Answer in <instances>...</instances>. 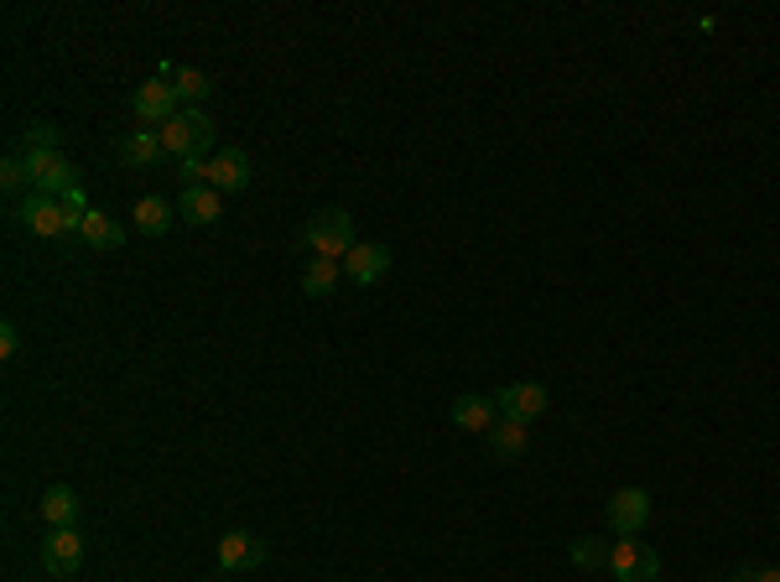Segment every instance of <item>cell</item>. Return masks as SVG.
Returning a JSON list of instances; mask_svg holds the SVG:
<instances>
[{
    "label": "cell",
    "mask_w": 780,
    "mask_h": 582,
    "mask_svg": "<svg viewBox=\"0 0 780 582\" xmlns=\"http://www.w3.org/2000/svg\"><path fill=\"white\" fill-rule=\"evenodd\" d=\"M157 136H162L166 157L193 162V157H209V151H213V120L203 115V110H177V115L166 120Z\"/></svg>",
    "instance_id": "6da1fadb"
},
{
    "label": "cell",
    "mask_w": 780,
    "mask_h": 582,
    "mask_svg": "<svg viewBox=\"0 0 780 582\" xmlns=\"http://www.w3.org/2000/svg\"><path fill=\"white\" fill-rule=\"evenodd\" d=\"M302 239H308L312 256H329V260H344L359 245V239H355V219H349L344 209H318L308 219V234H302Z\"/></svg>",
    "instance_id": "7a4b0ae2"
},
{
    "label": "cell",
    "mask_w": 780,
    "mask_h": 582,
    "mask_svg": "<svg viewBox=\"0 0 780 582\" xmlns=\"http://www.w3.org/2000/svg\"><path fill=\"white\" fill-rule=\"evenodd\" d=\"M22 162H26V183H32V193L63 198L69 187H78V166H73L63 151H22Z\"/></svg>",
    "instance_id": "3957f363"
},
{
    "label": "cell",
    "mask_w": 780,
    "mask_h": 582,
    "mask_svg": "<svg viewBox=\"0 0 780 582\" xmlns=\"http://www.w3.org/2000/svg\"><path fill=\"white\" fill-rule=\"evenodd\" d=\"M609 572H615L619 582H656L661 578V557L635 536L609 541Z\"/></svg>",
    "instance_id": "277c9868"
},
{
    "label": "cell",
    "mask_w": 780,
    "mask_h": 582,
    "mask_svg": "<svg viewBox=\"0 0 780 582\" xmlns=\"http://www.w3.org/2000/svg\"><path fill=\"white\" fill-rule=\"evenodd\" d=\"M177 110H183V104H177V94H172V78H146L141 89L131 94V115L141 120V125H157V131H162Z\"/></svg>",
    "instance_id": "5b68a950"
},
{
    "label": "cell",
    "mask_w": 780,
    "mask_h": 582,
    "mask_svg": "<svg viewBox=\"0 0 780 582\" xmlns=\"http://www.w3.org/2000/svg\"><path fill=\"white\" fill-rule=\"evenodd\" d=\"M16 219H22L37 239H63V234H69V213H63V203L48 198V193H26L22 209H16Z\"/></svg>",
    "instance_id": "8992f818"
},
{
    "label": "cell",
    "mask_w": 780,
    "mask_h": 582,
    "mask_svg": "<svg viewBox=\"0 0 780 582\" xmlns=\"http://www.w3.org/2000/svg\"><path fill=\"white\" fill-rule=\"evenodd\" d=\"M42 567H48L52 578H73L78 567H84V541L73 525H52L48 541H42Z\"/></svg>",
    "instance_id": "52a82bcc"
},
{
    "label": "cell",
    "mask_w": 780,
    "mask_h": 582,
    "mask_svg": "<svg viewBox=\"0 0 780 582\" xmlns=\"http://www.w3.org/2000/svg\"><path fill=\"white\" fill-rule=\"evenodd\" d=\"M651 510H656V499L645 490H619L609 499V525H615L619 536H640L651 525Z\"/></svg>",
    "instance_id": "ba28073f"
},
{
    "label": "cell",
    "mask_w": 780,
    "mask_h": 582,
    "mask_svg": "<svg viewBox=\"0 0 780 582\" xmlns=\"http://www.w3.org/2000/svg\"><path fill=\"white\" fill-rule=\"evenodd\" d=\"M495 406H499V417L525 421V426H531V421L546 411V391L542 385H531V380H516V385H505V391L495 396Z\"/></svg>",
    "instance_id": "9c48e42d"
},
{
    "label": "cell",
    "mask_w": 780,
    "mask_h": 582,
    "mask_svg": "<svg viewBox=\"0 0 780 582\" xmlns=\"http://www.w3.org/2000/svg\"><path fill=\"white\" fill-rule=\"evenodd\" d=\"M265 561V541L250 536V531H230L219 536V572H250Z\"/></svg>",
    "instance_id": "30bf717a"
},
{
    "label": "cell",
    "mask_w": 780,
    "mask_h": 582,
    "mask_svg": "<svg viewBox=\"0 0 780 582\" xmlns=\"http://www.w3.org/2000/svg\"><path fill=\"white\" fill-rule=\"evenodd\" d=\"M250 183V157L245 151H219L213 162H203V187L213 193H239Z\"/></svg>",
    "instance_id": "8fae6325"
},
{
    "label": "cell",
    "mask_w": 780,
    "mask_h": 582,
    "mask_svg": "<svg viewBox=\"0 0 780 582\" xmlns=\"http://www.w3.org/2000/svg\"><path fill=\"white\" fill-rule=\"evenodd\" d=\"M391 271V245H355L349 256H344V276L355 281V286H375L380 276Z\"/></svg>",
    "instance_id": "7c38bea8"
},
{
    "label": "cell",
    "mask_w": 780,
    "mask_h": 582,
    "mask_svg": "<svg viewBox=\"0 0 780 582\" xmlns=\"http://www.w3.org/2000/svg\"><path fill=\"white\" fill-rule=\"evenodd\" d=\"M448 417H453L458 432H490V426L499 421V406L490 396H458Z\"/></svg>",
    "instance_id": "4fadbf2b"
},
{
    "label": "cell",
    "mask_w": 780,
    "mask_h": 582,
    "mask_svg": "<svg viewBox=\"0 0 780 582\" xmlns=\"http://www.w3.org/2000/svg\"><path fill=\"white\" fill-rule=\"evenodd\" d=\"M115 151H120V162L136 166V172H141V166H157V162L166 157V151H162V136H157V131H131V136L115 140Z\"/></svg>",
    "instance_id": "5bb4252c"
},
{
    "label": "cell",
    "mask_w": 780,
    "mask_h": 582,
    "mask_svg": "<svg viewBox=\"0 0 780 582\" xmlns=\"http://www.w3.org/2000/svg\"><path fill=\"white\" fill-rule=\"evenodd\" d=\"M177 213L188 219L193 230H198V224H213V219L224 213V193H213V187H183V198H177Z\"/></svg>",
    "instance_id": "9a60e30c"
},
{
    "label": "cell",
    "mask_w": 780,
    "mask_h": 582,
    "mask_svg": "<svg viewBox=\"0 0 780 582\" xmlns=\"http://www.w3.org/2000/svg\"><path fill=\"white\" fill-rule=\"evenodd\" d=\"M78 239L89 245V250H120L125 245V230H120L110 213H99V209H89V219H84V230H78Z\"/></svg>",
    "instance_id": "2e32d148"
},
{
    "label": "cell",
    "mask_w": 780,
    "mask_h": 582,
    "mask_svg": "<svg viewBox=\"0 0 780 582\" xmlns=\"http://www.w3.org/2000/svg\"><path fill=\"white\" fill-rule=\"evenodd\" d=\"M162 78H172V94H177V104L183 110H198L203 99H209V73H198V69H172V73H162Z\"/></svg>",
    "instance_id": "e0dca14e"
},
{
    "label": "cell",
    "mask_w": 780,
    "mask_h": 582,
    "mask_svg": "<svg viewBox=\"0 0 780 582\" xmlns=\"http://www.w3.org/2000/svg\"><path fill=\"white\" fill-rule=\"evenodd\" d=\"M338 276H344V260L312 256L308 271H302V292H308V297H329L333 286H338Z\"/></svg>",
    "instance_id": "ac0fdd59"
},
{
    "label": "cell",
    "mask_w": 780,
    "mask_h": 582,
    "mask_svg": "<svg viewBox=\"0 0 780 582\" xmlns=\"http://www.w3.org/2000/svg\"><path fill=\"white\" fill-rule=\"evenodd\" d=\"M37 510H42L48 525H73V520H78V494H73L69 484H52V490L42 494V505H37Z\"/></svg>",
    "instance_id": "d6986e66"
},
{
    "label": "cell",
    "mask_w": 780,
    "mask_h": 582,
    "mask_svg": "<svg viewBox=\"0 0 780 582\" xmlns=\"http://www.w3.org/2000/svg\"><path fill=\"white\" fill-rule=\"evenodd\" d=\"M490 447H495L505 463H510V458H520V453H525V421L499 417L495 426H490Z\"/></svg>",
    "instance_id": "ffe728a7"
},
{
    "label": "cell",
    "mask_w": 780,
    "mask_h": 582,
    "mask_svg": "<svg viewBox=\"0 0 780 582\" xmlns=\"http://www.w3.org/2000/svg\"><path fill=\"white\" fill-rule=\"evenodd\" d=\"M166 224H172V203H162V198H141L136 203V230L141 234H166Z\"/></svg>",
    "instance_id": "44dd1931"
},
{
    "label": "cell",
    "mask_w": 780,
    "mask_h": 582,
    "mask_svg": "<svg viewBox=\"0 0 780 582\" xmlns=\"http://www.w3.org/2000/svg\"><path fill=\"white\" fill-rule=\"evenodd\" d=\"M22 151H63V131L48 120H32L22 131Z\"/></svg>",
    "instance_id": "7402d4cb"
},
{
    "label": "cell",
    "mask_w": 780,
    "mask_h": 582,
    "mask_svg": "<svg viewBox=\"0 0 780 582\" xmlns=\"http://www.w3.org/2000/svg\"><path fill=\"white\" fill-rule=\"evenodd\" d=\"M568 557L578 561V567H609V541L583 536V541H572L568 546Z\"/></svg>",
    "instance_id": "603a6c76"
},
{
    "label": "cell",
    "mask_w": 780,
    "mask_h": 582,
    "mask_svg": "<svg viewBox=\"0 0 780 582\" xmlns=\"http://www.w3.org/2000/svg\"><path fill=\"white\" fill-rule=\"evenodd\" d=\"M0 183L11 187V193L32 187V183H26V162H22V157H5V162H0Z\"/></svg>",
    "instance_id": "cb8c5ba5"
},
{
    "label": "cell",
    "mask_w": 780,
    "mask_h": 582,
    "mask_svg": "<svg viewBox=\"0 0 780 582\" xmlns=\"http://www.w3.org/2000/svg\"><path fill=\"white\" fill-rule=\"evenodd\" d=\"M733 582H780V567H759V572L739 567V572H733Z\"/></svg>",
    "instance_id": "d4e9b609"
},
{
    "label": "cell",
    "mask_w": 780,
    "mask_h": 582,
    "mask_svg": "<svg viewBox=\"0 0 780 582\" xmlns=\"http://www.w3.org/2000/svg\"><path fill=\"white\" fill-rule=\"evenodd\" d=\"M16 344H22V333H16V323H0V354L11 359V354H16Z\"/></svg>",
    "instance_id": "484cf974"
}]
</instances>
